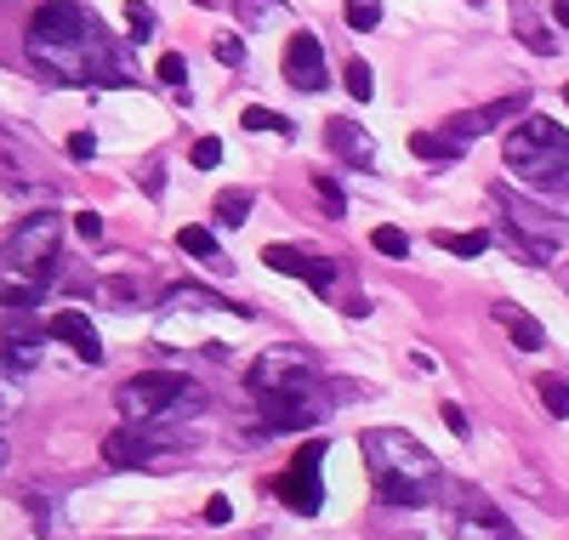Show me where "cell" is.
Listing matches in <instances>:
<instances>
[{
    "label": "cell",
    "instance_id": "17",
    "mask_svg": "<svg viewBox=\"0 0 569 540\" xmlns=\"http://www.w3.org/2000/svg\"><path fill=\"white\" fill-rule=\"evenodd\" d=\"M496 319L507 324V336H512L518 353H541V348H547V330H541L525 308H518V302H496Z\"/></svg>",
    "mask_w": 569,
    "mask_h": 540
},
{
    "label": "cell",
    "instance_id": "29",
    "mask_svg": "<svg viewBox=\"0 0 569 540\" xmlns=\"http://www.w3.org/2000/svg\"><path fill=\"white\" fill-rule=\"evenodd\" d=\"M370 91H376V74H370V63H365V58H353V63H348V97L370 103Z\"/></svg>",
    "mask_w": 569,
    "mask_h": 540
},
{
    "label": "cell",
    "instance_id": "38",
    "mask_svg": "<svg viewBox=\"0 0 569 540\" xmlns=\"http://www.w3.org/2000/svg\"><path fill=\"white\" fill-rule=\"evenodd\" d=\"M228 518H233V501L228 496H211L206 501V523H228Z\"/></svg>",
    "mask_w": 569,
    "mask_h": 540
},
{
    "label": "cell",
    "instance_id": "5",
    "mask_svg": "<svg viewBox=\"0 0 569 540\" xmlns=\"http://www.w3.org/2000/svg\"><path fill=\"white\" fill-rule=\"evenodd\" d=\"M200 404H206V392L188 381L182 370H142V376L120 381V392H114V410L131 427H154V421H171V416H194Z\"/></svg>",
    "mask_w": 569,
    "mask_h": 540
},
{
    "label": "cell",
    "instance_id": "26",
    "mask_svg": "<svg viewBox=\"0 0 569 540\" xmlns=\"http://www.w3.org/2000/svg\"><path fill=\"white\" fill-rule=\"evenodd\" d=\"M211 58H217L222 69H240V63H246V40H240V34H217V40H211Z\"/></svg>",
    "mask_w": 569,
    "mask_h": 540
},
{
    "label": "cell",
    "instance_id": "19",
    "mask_svg": "<svg viewBox=\"0 0 569 540\" xmlns=\"http://www.w3.org/2000/svg\"><path fill=\"white\" fill-rule=\"evenodd\" d=\"M410 154H421V160H461L467 142L450 137V131H416L410 137Z\"/></svg>",
    "mask_w": 569,
    "mask_h": 540
},
{
    "label": "cell",
    "instance_id": "27",
    "mask_svg": "<svg viewBox=\"0 0 569 540\" xmlns=\"http://www.w3.org/2000/svg\"><path fill=\"white\" fill-rule=\"evenodd\" d=\"M382 23V0H348V29H376Z\"/></svg>",
    "mask_w": 569,
    "mask_h": 540
},
{
    "label": "cell",
    "instance_id": "33",
    "mask_svg": "<svg viewBox=\"0 0 569 540\" xmlns=\"http://www.w3.org/2000/svg\"><path fill=\"white\" fill-rule=\"evenodd\" d=\"M240 126H246V131H291V120L273 114V109H246V114H240Z\"/></svg>",
    "mask_w": 569,
    "mask_h": 540
},
{
    "label": "cell",
    "instance_id": "7",
    "mask_svg": "<svg viewBox=\"0 0 569 540\" xmlns=\"http://www.w3.org/2000/svg\"><path fill=\"white\" fill-rule=\"evenodd\" d=\"M273 496L291 512H302V518H313L325 507V438H319V444H302L291 456V467L273 478Z\"/></svg>",
    "mask_w": 569,
    "mask_h": 540
},
{
    "label": "cell",
    "instance_id": "25",
    "mask_svg": "<svg viewBox=\"0 0 569 540\" xmlns=\"http://www.w3.org/2000/svg\"><path fill=\"white\" fill-rule=\"evenodd\" d=\"M313 193H319L325 217H342V211H348V200H342V182H337V177H319V171H313Z\"/></svg>",
    "mask_w": 569,
    "mask_h": 540
},
{
    "label": "cell",
    "instance_id": "28",
    "mask_svg": "<svg viewBox=\"0 0 569 540\" xmlns=\"http://www.w3.org/2000/svg\"><path fill=\"white\" fill-rule=\"evenodd\" d=\"M302 284L308 290H319V297H330V290H337V262H308V273H302Z\"/></svg>",
    "mask_w": 569,
    "mask_h": 540
},
{
    "label": "cell",
    "instance_id": "39",
    "mask_svg": "<svg viewBox=\"0 0 569 540\" xmlns=\"http://www.w3.org/2000/svg\"><path fill=\"white\" fill-rule=\"evenodd\" d=\"M439 416H445V427H450L456 438H467V416H461V404H445Z\"/></svg>",
    "mask_w": 569,
    "mask_h": 540
},
{
    "label": "cell",
    "instance_id": "32",
    "mask_svg": "<svg viewBox=\"0 0 569 540\" xmlns=\"http://www.w3.org/2000/svg\"><path fill=\"white\" fill-rule=\"evenodd\" d=\"M188 160H194V171H217L222 166V142L217 137H200L194 149H188Z\"/></svg>",
    "mask_w": 569,
    "mask_h": 540
},
{
    "label": "cell",
    "instance_id": "23",
    "mask_svg": "<svg viewBox=\"0 0 569 540\" xmlns=\"http://www.w3.org/2000/svg\"><path fill=\"white\" fill-rule=\"evenodd\" d=\"M246 217H251V193H240V188L217 193V222H222V228H240Z\"/></svg>",
    "mask_w": 569,
    "mask_h": 540
},
{
    "label": "cell",
    "instance_id": "1",
    "mask_svg": "<svg viewBox=\"0 0 569 540\" xmlns=\"http://www.w3.org/2000/svg\"><path fill=\"white\" fill-rule=\"evenodd\" d=\"M23 46H29V58L63 86H120V80H131L126 46L103 29L98 12H86L80 0H46V7H34Z\"/></svg>",
    "mask_w": 569,
    "mask_h": 540
},
{
    "label": "cell",
    "instance_id": "8",
    "mask_svg": "<svg viewBox=\"0 0 569 540\" xmlns=\"http://www.w3.org/2000/svg\"><path fill=\"white\" fill-rule=\"evenodd\" d=\"M501 211H507V239L518 244V257H530V262H552L563 251V228L552 217H541L536 206L525 200H512V193H496Z\"/></svg>",
    "mask_w": 569,
    "mask_h": 540
},
{
    "label": "cell",
    "instance_id": "14",
    "mask_svg": "<svg viewBox=\"0 0 569 540\" xmlns=\"http://www.w3.org/2000/svg\"><path fill=\"white\" fill-rule=\"evenodd\" d=\"M507 18H512V34L525 40L536 58H552V52H558V29L541 18L536 0H507Z\"/></svg>",
    "mask_w": 569,
    "mask_h": 540
},
{
    "label": "cell",
    "instance_id": "3",
    "mask_svg": "<svg viewBox=\"0 0 569 540\" xmlns=\"http://www.w3.org/2000/svg\"><path fill=\"white\" fill-rule=\"evenodd\" d=\"M58 244H63V222L52 211L23 217L7 233V244H0V302L7 308H34L46 297V284H52Z\"/></svg>",
    "mask_w": 569,
    "mask_h": 540
},
{
    "label": "cell",
    "instance_id": "40",
    "mask_svg": "<svg viewBox=\"0 0 569 540\" xmlns=\"http://www.w3.org/2000/svg\"><path fill=\"white\" fill-rule=\"evenodd\" d=\"M547 193H552V200H558V211H563V217H569V182H563V177H558V182H552V188H547ZM547 193H541V200H547Z\"/></svg>",
    "mask_w": 569,
    "mask_h": 540
},
{
    "label": "cell",
    "instance_id": "20",
    "mask_svg": "<svg viewBox=\"0 0 569 540\" xmlns=\"http://www.w3.org/2000/svg\"><path fill=\"white\" fill-rule=\"evenodd\" d=\"M166 313H182V308H206V313H222L228 302L222 297H211V290H200V284H182V290H166V302H160Z\"/></svg>",
    "mask_w": 569,
    "mask_h": 540
},
{
    "label": "cell",
    "instance_id": "34",
    "mask_svg": "<svg viewBox=\"0 0 569 540\" xmlns=\"http://www.w3.org/2000/svg\"><path fill=\"white\" fill-rule=\"evenodd\" d=\"M126 29L142 40V34H154V12L149 7H142V0H131V7H126Z\"/></svg>",
    "mask_w": 569,
    "mask_h": 540
},
{
    "label": "cell",
    "instance_id": "35",
    "mask_svg": "<svg viewBox=\"0 0 569 540\" xmlns=\"http://www.w3.org/2000/svg\"><path fill=\"white\" fill-rule=\"evenodd\" d=\"M166 86H188V63H182V52H166L160 58V69H154Z\"/></svg>",
    "mask_w": 569,
    "mask_h": 540
},
{
    "label": "cell",
    "instance_id": "41",
    "mask_svg": "<svg viewBox=\"0 0 569 540\" xmlns=\"http://www.w3.org/2000/svg\"><path fill=\"white\" fill-rule=\"evenodd\" d=\"M552 12H558V23L569 29V0H552Z\"/></svg>",
    "mask_w": 569,
    "mask_h": 540
},
{
    "label": "cell",
    "instance_id": "11",
    "mask_svg": "<svg viewBox=\"0 0 569 540\" xmlns=\"http://www.w3.org/2000/svg\"><path fill=\"white\" fill-rule=\"evenodd\" d=\"M46 353V319H7L0 324V364H12V370H34Z\"/></svg>",
    "mask_w": 569,
    "mask_h": 540
},
{
    "label": "cell",
    "instance_id": "9",
    "mask_svg": "<svg viewBox=\"0 0 569 540\" xmlns=\"http://www.w3.org/2000/svg\"><path fill=\"white\" fill-rule=\"evenodd\" d=\"M450 540H518V529L501 518V507H490L485 496H461L450 501Z\"/></svg>",
    "mask_w": 569,
    "mask_h": 540
},
{
    "label": "cell",
    "instance_id": "6",
    "mask_svg": "<svg viewBox=\"0 0 569 540\" xmlns=\"http://www.w3.org/2000/svg\"><path fill=\"white\" fill-rule=\"evenodd\" d=\"M246 387L257 399H308L319 387V359L308 348H268L251 370H246Z\"/></svg>",
    "mask_w": 569,
    "mask_h": 540
},
{
    "label": "cell",
    "instance_id": "18",
    "mask_svg": "<svg viewBox=\"0 0 569 540\" xmlns=\"http://www.w3.org/2000/svg\"><path fill=\"white\" fill-rule=\"evenodd\" d=\"M330 149H337L348 166H370L376 149H370V131H359L353 120H330Z\"/></svg>",
    "mask_w": 569,
    "mask_h": 540
},
{
    "label": "cell",
    "instance_id": "21",
    "mask_svg": "<svg viewBox=\"0 0 569 540\" xmlns=\"http://www.w3.org/2000/svg\"><path fill=\"white\" fill-rule=\"evenodd\" d=\"M262 262H268V268H279V273H297V279H302L313 257H302L297 244H268V251H262Z\"/></svg>",
    "mask_w": 569,
    "mask_h": 540
},
{
    "label": "cell",
    "instance_id": "10",
    "mask_svg": "<svg viewBox=\"0 0 569 540\" xmlns=\"http://www.w3.org/2000/svg\"><path fill=\"white\" fill-rule=\"evenodd\" d=\"M284 80H291L297 91H325V40L313 34V29H297L291 40H284Z\"/></svg>",
    "mask_w": 569,
    "mask_h": 540
},
{
    "label": "cell",
    "instance_id": "43",
    "mask_svg": "<svg viewBox=\"0 0 569 540\" xmlns=\"http://www.w3.org/2000/svg\"><path fill=\"white\" fill-rule=\"evenodd\" d=\"M563 97H569V86H563Z\"/></svg>",
    "mask_w": 569,
    "mask_h": 540
},
{
    "label": "cell",
    "instance_id": "12",
    "mask_svg": "<svg viewBox=\"0 0 569 540\" xmlns=\"http://www.w3.org/2000/svg\"><path fill=\"white\" fill-rule=\"evenodd\" d=\"M46 336L63 341V348H69L80 364H98V359H103V336L91 330V319H86V313H74V308H63V313L46 319Z\"/></svg>",
    "mask_w": 569,
    "mask_h": 540
},
{
    "label": "cell",
    "instance_id": "13",
    "mask_svg": "<svg viewBox=\"0 0 569 540\" xmlns=\"http://www.w3.org/2000/svg\"><path fill=\"white\" fill-rule=\"evenodd\" d=\"M525 109H530V91H507L501 103H485V109H472V114H456V120H450L445 131L467 142V137H479V131H496L501 120H512V114H525Z\"/></svg>",
    "mask_w": 569,
    "mask_h": 540
},
{
    "label": "cell",
    "instance_id": "36",
    "mask_svg": "<svg viewBox=\"0 0 569 540\" xmlns=\"http://www.w3.org/2000/svg\"><path fill=\"white\" fill-rule=\"evenodd\" d=\"M74 233H80L86 244H98V239H103V217H98V211H80V217H74Z\"/></svg>",
    "mask_w": 569,
    "mask_h": 540
},
{
    "label": "cell",
    "instance_id": "16",
    "mask_svg": "<svg viewBox=\"0 0 569 540\" xmlns=\"http://www.w3.org/2000/svg\"><path fill=\"white\" fill-rule=\"evenodd\" d=\"M103 456H109V467H154V456H160V438L120 427V432H109V438H103Z\"/></svg>",
    "mask_w": 569,
    "mask_h": 540
},
{
    "label": "cell",
    "instance_id": "37",
    "mask_svg": "<svg viewBox=\"0 0 569 540\" xmlns=\"http://www.w3.org/2000/svg\"><path fill=\"white\" fill-rule=\"evenodd\" d=\"M91 154H98V137H91V131H74V137H69V160H91Z\"/></svg>",
    "mask_w": 569,
    "mask_h": 540
},
{
    "label": "cell",
    "instance_id": "2",
    "mask_svg": "<svg viewBox=\"0 0 569 540\" xmlns=\"http://www.w3.org/2000/svg\"><path fill=\"white\" fill-rule=\"evenodd\" d=\"M359 456H365L376 501H388V507H427V501L439 496V483H445L433 450H427L421 438L399 432V427L359 432Z\"/></svg>",
    "mask_w": 569,
    "mask_h": 540
},
{
    "label": "cell",
    "instance_id": "24",
    "mask_svg": "<svg viewBox=\"0 0 569 540\" xmlns=\"http://www.w3.org/2000/svg\"><path fill=\"white\" fill-rule=\"evenodd\" d=\"M177 244H182L188 257H200V262L217 257V233H206V228H177Z\"/></svg>",
    "mask_w": 569,
    "mask_h": 540
},
{
    "label": "cell",
    "instance_id": "42",
    "mask_svg": "<svg viewBox=\"0 0 569 540\" xmlns=\"http://www.w3.org/2000/svg\"><path fill=\"white\" fill-rule=\"evenodd\" d=\"M7 461H12V450H7V438H0V472H7Z\"/></svg>",
    "mask_w": 569,
    "mask_h": 540
},
{
    "label": "cell",
    "instance_id": "22",
    "mask_svg": "<svg viewBox=\"0 0 569 540\" xmlns=\"http://www.w3.org/2000/svg\"><path fill=\"white\" fill-rule=\"evenodd\" d=\"M541 404L552 421H569V381L563 376H541Z\"/></svg>",
    "mask_w": 569,
    "mask_h": 540
},
{
    "label": "cell",
    "instance_id": "31",
    "mask_svg": "<svg viewBox=\"0 0 569 540\" xmlns=\"http://www.w3.org/2000/svg\"><path fill=\"white\" fill-rule=\"evenodd\" d=\"M370 244H376L382 257H410V239H405V228H376V233H370Z\"/></svg>",
    "mask_w": 569,
    "mask_h": 540
},
{
    "label": "cell",
    "instance_id": "15",
    "mask_svg": "<svg viewBox=\"0 0 569 540\" xmlns=\"http://www.w3.org/2000/svg\"><path fill=\"white\" fill-rule=\"evenodd\" d=\"M325 421V404L313 399H268L262 404V427H273V432H302V427H319Z\"/></svg>",
    "mask_w": 569,
    "mask_h": 540
},
{
    "label": "cell",
    "instance_id": "4",
    "mask_svg": "<svg viewBox=\"0 0 569 540\" xmlns=\"http://www.w3.org/2000/svg\"><path fill=\"white\" fill-rule=\"evenodd\" d=\"M501 160L530 193H547L569 171V131L552 114H525L512 131H501Z\"/></svg>",
    "mask_w": 569,
    "mask_h": 540
},
{
    "label": "cell",
    "instance_id": "30",
    "mask_svg": "<svg viewBox=\"0 0 569 540\" xmlns=\"http://www.w3.org/2000/svg\"><path fill=\"white\" fill-rule=\"evenodd\" d=\"M439 244H445V251H456V257H479L485 244H490V233H439Z\"/></svg>",
    "mask_w": 569,
    "mask_h": 540
}]
</instances>
